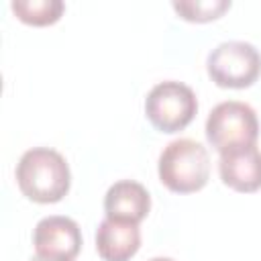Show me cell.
I'll list each match as a JSON object with an SVG mask.
<instances>
[{"label":"cell","instance_id":"1","mask_svg":"<svg viewBox=\"0 0 261 261\" xmlns=\"http://www.w3.org/2000/svg\"><path fill=\"white\" fill-rule=\"evenodd\" d=\"M20 192L37 204H55L69 192L71 173L65 157L49 147H33L16 163Z\"/></svg>","mask_w":261,"mask_h":261},{"label":"cell","instance_id":"2","mask_svg":"<svg viewBox=\"0 0 261 261\" xmlns=\"http://www.w3.org/2000/svg\"><path fill=\"white\" fill-rule=\"evenodd\" d=\"M157 173L161 184L175 194L198 192L210 177L208 151L194 139H175L161 151Z\"/></svg>","mask_w":261,"mask_h":261},{"label":"cell","instance_id":"3","mask_svg":"<svg viewBox=\"0 0 261 261\" xmlns=\"http://www.w3.org/2000/svg\"><path fill=\"white\" fill-rule=\"evenodd\" d=\"M198 112V100L190 86L165 80L155 84L145 98V114L161 133H177L186 128Z\"/></svg>","mask_w":261,"mask_h":261},{"label":"cell","instance_id":"4","mask_svg":"<svg viewBox=\"0 0 261 261\" xmlns=\"http://www.w3.org/2000/svg\"><path fill=\"white\" fill-rule=\"evenodd\" d=\"M206 71L220 88H249L261 73V53L247 41H224L208 53Z\"/></svg>","mask_w":261,"mask_h":261},{"label":"cell","instance_id":"5","mask_svg":"<svg viewBox=\"0 0 261 261\" xmlns=\"http://www.w3.org/2000/svg\"><path fill=\"white\" fill-rule=\"evenodd\" d=\"M206 139L218 153L243 145H255L259 139L255 110L239 100L216 104L206 118Z\"/></svg>","mask_w":261,"mask_h":261},{"label":"cell","instance_id":"6","mask_svg":"<svg viewBox=\"0 0 261 261\" xmlns=\"http://www.w3.org/2000/svg\"><path fill=\"white\" fill-rule=\"evenodd\" d=\"M37 255L55 261H73L82 249V230L69 216H45L33 230Z\"/></svg>","mask_w":261,"mask_h":261},{"label":"cell","instance_id":"7","mask_svg":"<svg viewBox=\"0 0 261 261\" xmlns=\"http://www.w3.org/2000/svg\"><path fill=\"white\" fill-rule=\"evenodd\" d=\"M218 173L220 179L234 192H257L261 188V149L257 143L220 153Z\"/></svg>","mask_w":261,"mask_h":261},{"label":"cell","instance_id":"8","mask_svg":"<svg viewBox=\"0 0 261 261\" xmlns=\"http://www.w3.org/2000/svg\"><path fill=\"white\" fill-rule=\"evenodd\" d=\"M151 208V196L145 186L133 179H120L112 184L104 196L106 218L139 224Z\"/></svg>","mask_w":261,"mask_h":261},{"label":"cell","instance_id":"9","mask_svg":"<svg viewBox=\"0 0 261 261\" xmlns=\"http://www.w3.org/2000/svg\"><path fill=\"white\" fill-rule=\"evenodd\" d=\"M141 247L139 224L104 218L96 230V251L104 261H128Z\"/></svg>","mask_w":261,"mask_h":261},{"label":"cell","instance_id":"10","mask_svg":"<svg viewBox=\"0 0 261 261\" xmlns=\"http://www.w3.org/2000/svg\"><path fill=\"white\" fill-rule=\"evenodd\" d=\"M10 8L18 20L33 27H47L61 18L65 4L61 0H12Z\"/></svg>","mask_w":261,"mask_h":261},{"label":"cell","instance_id":"11","mask_svg":"<svg viewBox=\"0 0 261 261\" xmlns=\"http://www.w3.org/2000/svg\"><path fill=\"white\" fill-rule=\"evenodd\" d=\"M171 6L184 20L208 22L220 18L230 8V0H184V2H173Z\"/></svg>","mask_w":261,"mask_h":261},{"label":"cell","instance_id":"12","mask_svg":"<svg viewBox=\"0 0 261 261\" xmlns=\"http://www.w3.org/2000/svg\"><path fill=\"white\" fill-rule=\"evenodd\" d=\"M31 261H55V259H47V257H41V255H35Z\"/></svg>","mask_w":261,"mask_h":261},{"label":"cell","instance_id":"13","mask_svg":"<svg viewBox=\"0 0 261 261\" xmlns=\"http://www.w3.org/2000/svg\"><path fill=\"white\" fill-rule=\"evenodd\" d=\"M149 261H173L171 257H153V259H149Z\"/></svg>","mask_w":261,"mask_h":261}]
</instances>
